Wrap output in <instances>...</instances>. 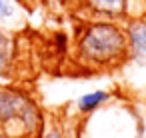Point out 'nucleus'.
Wrapping results in <instances>:
<instances>
[{"label": "nucleus", "instance_id": "obj_3", "mask_svg": "<svg viewBox=\"0 0 146 138\" xmlns=\"http://www.w3.org/2000/svg\"><path fill=\"white\" fill-rule=\"evenodd\" d=\"M126 46H128V62L140 70H146V16L124 20Z\"/></svg>", "mask_w": 146, "mask_h": 138}, {"label": "nucleus", "instance_id": "obj_4", "mask_svg": "<svg viewBox=\"0 0 146 138\" xmlns=\"http://www.w3.org/2000/svg\"><path fill=\"white\" fill-rule=\"evenodd\" d=\"M80 8L88 18L98 20H126V0H80Z\"/></svg>", "mask_w": 146, "mask_h": 138}, {"label": "nucleus", "instance_id": "obj_9", "mask_svg": "<svg viewBox=\"0 0 146 138\" xmlns=\"http://www.w3.org/2000/svg\"><path fill=\"white\" fill-rule=\"evenodd\" d=\"M40 138H68V136L64 134V130H62L60 126L50 124V126H44V130H42Z\"/></svg>", "mask_w": 146, "mask_h": 138}, {"label": "nucleus", "instance_id": "obj_1", "mask_svg": "<svg viewBox=\"0 0 146 138\" xmlns=\"http://www.w3.org/2000/svg\"><path fill=\"white\" fill-rule=\"evenodd\" d=\"M72 56L88 70H112L128 62L124 24L116 20L86 18L76 28Z\"/></svg>", "mask_w": 146, "mask_h": 138}, {"label": "nucleus", "instance_id": "obj_11", "mask_svg": "<svg viewBox=\"0 0 146 138\" xmlns=\"http://www.w3.org/2000/svg\"><path fill=\"white\" fill-rule=\"evenodd\" d=\"M18 2H20V4H22V6H26V4H28V2H30V0H18Z\"/></svg>", "mask_w": 146, "mask_h": 138}, {"label": "nucleus", "instance_id": "obj_8", "mask_svg": "<svg viewBox=\"0 0 146 138\" xmlns=\"http://www.w3.org/2000/svg\"><path fill=\"white\" fill-rule=\"evenodd\" d=\"M146 16V0H126V20Z\"/></svg>", "mask_w": 146, "mask_h": 138}, {"label": "nucleus", "instance_id": "obj_6", "mask_svg": "<svg viewBox=\"0 0 146 138\" xmlns=\"http://www.w3.org/2000/svg\"><path fill=\"white\" fill-rule=\"evenodd\" d=\"M114 94L110 90H104V88H96V90H90V92H84L76 98L74 102V108L78 114L82 116H90L94 112H100L108 102H112Z\"/></svg>", "mask_w": 146, "mask_h": 138}, {"label": "nucleus", "instance_id": "obj_2", "mask_svg": "<svg viewBox=\"0 0 146 138\" xmlns=\"http://www.w3.org/2000/svg\"><path fill=\"white\" fill-rule=\"evenodd\" d=\"M44 126V112L26 90L0 82V136L40 138Z\"/></svg>", "mask_w": 146, "mask_h": 138}, {"label": "nucleus", "instance_id": "obj_10", "mask_svg": "<svg viewBox=\"0 0 146 138\" xmlns=\"http://www.w3.org/2000/svg\"><path fill=\"white\" fill-rule=\"evenodd\" d=\"M64 2H70V4H80V0H64Z\"/></svg>", "mask_w": 146, "mask_h": 138}, {"label": "nucleus", "instance_id": "obj_5", "mask_svg": "<svg viewBox=\"0 0 146 138\" xmlns=\"http://www.w3.org/2000/svg\"><path fill=\"white\" fill-rule=\"evenodd\" d=\"M26 24V6L18 0H0V26L8 32H18Z\"/></svg>", "mask_w": 146, "mask_h": 138}, {"label": "nucleus", "instance_id": "obj_7", "mask_svg": "<svg viewBox=\"0 0 146 138\" xmlns=\"http://www.w3.org/2000/svg\"><path fill=\"white\" fill-rule=\"evenodd\" d=\"M16 68V40L0 26V78H12Z\"/></svg>", "mask_w": 146, "mask_h": 138}]
</instances>
